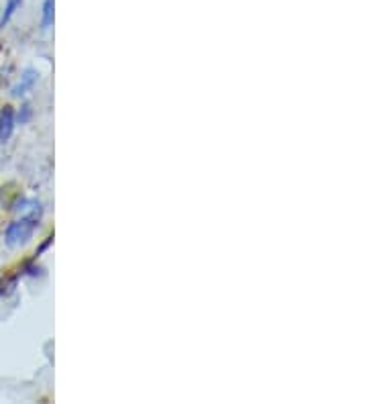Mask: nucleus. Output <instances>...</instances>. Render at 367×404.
Masks as SVG:
<instances>
[{
	"mask_svg": "<svg viewBox=\"0 0 367 404\" xmlns=\"http://www.w3.org/2000/svg\"><path fill=\"white\" fill-rule=\"evenodd\" d=\"M37 217H25L19 218V220H13L8 227H6V233H4V243L8 248H23L27 245L33 235H35V229H37Z\"/></svg>",
	"mask_w": 367,
	"mask_h": 404,
	"instance_id": "f257e3e1",
	"label": "nucleus"
},
{
	"mask_svg": "<svg viewBox=\"0 0 367 404\" xmlns=\"http://www.w3.org/2000/svg\"><path fill=\"white\" fill-rule=\"evenodd\" d=\"M15 124H17V119H15L13 106H4L0 111V143H6L13 137Z\"/></svg>",
	"mask_w": 367,
	"mask_h": 404,
	"instance_id": "f03ea898",
	"label": "nucleus"
},
{
	"mask_svg": "<svg viewBox=\"0 0 367 404\" xmlns=\"http://www.w3.org/2000/svg\"><path fill=\"white\" fill-rule=\"evenodd\" d=\"M37 80H39V74L35 70H25V74L21 76V82L13 88V96H17V98L25 96L35 86Z\"/></svg>",
	"mask_w": 367,
	"mask_h": 404,
	"instance_id": "7ed1b4c3",
	"label": "nucleus"
},
{
	"mask_svg": "<svg viewBox=\"0 0 367 404\" xmlns=\"http://www.w3.org/2000/svg\"><path fill=\"white\" fill-rule=\"evenodd\" d=\"M21 4H23V0H6L4 13H2V17H0V27H4V25L13 19V15L21 8Z\"/></svg>",
	"mask_w": 367,
	"mask_h": 404,
	"instance_id": "20e7f679",
	"label": "nucleus"
},
{
	"mask_svg": "<svg viewBox=\"0 0 367 404\" xmlns=\"http://www.w3.org/2000/svg\"><path fill=\"white\" fill-rule=\"evenodd\" d=\"M54 6H56V0H45L43 2V15H41L43 29H49L54 25Z\"/></svg>",
	"mask_w": 367,
	"mask_h": 404,
	"instance_id": "39448f33",
	"label": "nucleus"
}]
</instances>
